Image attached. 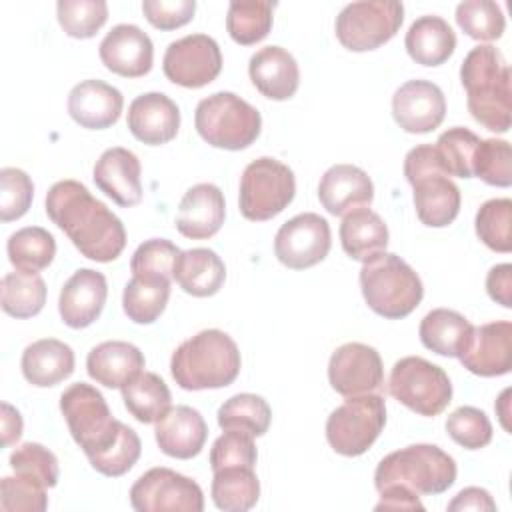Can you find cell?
I'll return each instance as SVG.
<instances>
[{
  "instance_id": "1f68e13d",
  "label": "cell",
  "mask_w": 512,
  "mask_h": 512,
  "mask_svg": "<svg viewBox=\"0 0 512 512\" xmlns=\"http://www.w3.org/2000/svg\"><path fill=\"white\" fill-rule=\"evenodd\" d=\"M474 326L456 310L434 308L430 310L418 328L422 344L448 358H458L472 338Z\"/></svg>"
},
{
  "instance_id": "5bb4252c",
  "label": "cell",
  "mask_w": 512,
  "mask_h": 512,
  "mask_svg": "<svg viewBox=\"0 0 512 512\" xmlns=\"http://www.w3.org/2000/svg\"><path fill=\"white\" fill-rule=\"evenodd\" d=\"M170 82L184 88H202L222 70V52L208 34H188L168 44L162 60Z\"/></svg>"
},
{
  "instance_id": "44dd1931",
  "label": "cell",
  "mask_w": 512,
  "mask_h": 512,
  "mask_svg": "<svg viewBox=\"0 0 512 512\" xmlns=\"http://www.w3.org/2000/svg\"><path fill=\"white\" fill-rule=\"evenodd\" d=\"M126 124L136 140L148 146H160L176 138L180 110L166 94L146 92L130 102Z\"/></svg>"
},
{
  "instance_id": "ac0fdd59",
  "label": "cell",
  "mask_w": 512,
  "mask_h": 512,
  "mask_svg": "<svg viewBox=\"0 0 512 512\" xmlns=\"http://www.w3.org/2000/svg\"><path fill=\"white\" fill-rule=\"evenodd\" d=\"M462 366L484 378L508 374L512 368V324L496 320L474 326L472 338L458 356Z\"/></svg>"
},
{
  "instance_id": "681fc988",
  "label": "cell",
  "mask_w": 512,
  "mask_h": 512,
  "mask_svg": "<svg viewBox=\"0 0 512 512\" xmlns=\"http://www.w3.org/2000/svg\"><path fill=\"white\" fill-rule=\"evenodd\" d=\"M10 466L16 474L30 476L46 488L56 486L60 476L56 454L38 442H24L18 446L10 454Z\"/></svg>"
},
{
  "instance_id": "bcb514c9",
  "label": "cell",
  "mask_w": 512,
  "mask_h": 512,
  "mask_svg": "<svg viewBox=\"0 0 512 512\" xmlns=\"http://www.w3.org/2000/svg\"><path fill=\"white\" fill-rule=\"evenodd\" d=\"M180 252L182 250L166 238L144 240L132 254L130 272L132 276H154L170 280Z\"/></svg>"
},
{
  "instance_id": "e0dca14e",
  "label": "cell",
  "mask_w": 512,
  "mask_h": 512,
  "mask_svg": "<svg viewBox=\"0 0 512 512\" xmlns=\"http://www.w3.org/2000/svg\"><path fill=\"white\" fill-rule=\"evenodd\" d=\"M392 116L404 132H432L446 116L444 92L430 80H408L392 96Z\"/></svg>"
},
{
  "instance_id": "60d3db41",
  "label": "cell",
  "mask_w": 512,
  "mask_h": 512,
  "mask_svg": "<svg viewBox=\"0 0 512 512\" xmlns=\"http://www.w3.org/2000/svg\"><path fill=\"white\" fill-rule=\"evenodd\" d=\"M480 138L462 126L448 128L442 132L434 144L442 170L448 176L456 178H472V158Z\"/></svg>"
},
{
  "instance_id": "d590c367",
  "label": "cell",
  "mask_w": 512,
  "mask_h": 512,
  "mask_svg": "<svg viewBox=\"0 0 512 512\" xmlns=\"http://www.w3.org/2000/svg\"><path fill=\"white\" fill-rule=\"evenodd\" d=\"M170 298V280L154 276H132L124 286L122 308L136 324H152L160 318Z\"/></svg>"
},
{
  "instance_id": "6da1fadb",
  "label": "cell",
  "mask_w": 512,
  "mask_h": 512,
  "mask_svg": "<svg viewBox=\"0 0 512 512\" xmlns=\"http://www.w3.org/2000/svg\"><path fill=\"white\" fill-rule=\"evenodd\" d=\"M48 218L94 262L116 260L126 246L122 220L78 180H60L46 194Z\"/></svg>"
},
{
  "instance_id": "680465c9",
  "label": "cell",
  "mask_w": 512,
  "mask_h": 512,
  "mask_svg": "<svg viewBox=\"0 0 512 512\" xmlns=\"http://www.w3.org/2000/svg\"><path fill=\"white\" fill-rule=\"evenodd\" d=\"M22 426L20 412L8 402H2V446L18 442L22 436Z\"/></svg>"
},
{
  "instance_id": "ba28073f",
  "label": "cell",
  "mask_w": 512,
  "mask_h": 512,
  "mask_svg": "<svg viewBox=\"0 0 512 512\" xmlns=\"http://www.w3.org/2000/svg\"><path fill=\"white\" fill-rule=\"evenodd\" d=\"M60 412L66 418L74 442L88 460L108 450L124 428V424L112 416L104 396L86 382L70 384L62 392Z\"/></svg>"
},
{
  "instance_id": "ffe728a7",
  "label": "cell",
  "mask_w": 512,
  "mask_h": 512,
  "mask_svg": "<svg viewBox=\"0 0 512 512\" xmlns=\"http://www.w3.org/2000/svg\"><path fill=\"white\" fill-rule=\"evenodd\" d=\"M108 284L102 272L92 268L76 270L62 286L58 312L66 326L80 330L90 326L104 310Z\"/></svg>"
},
{
  "instance_id": "b9f144b4",
  "label": "cell",
  "mask_w": 512,
  "mask_h": 512,
  "mask_svg": "<svg viewBox=\"0 0 512 512\" xmlns=\"http://www.w3.org/2000/svg\"><path fill=\"white\" fill-rule=\"evenodd\" d=\"M476 234L494 252L512 250V200L492 198L486 200L476 212Z\"/></svg>"
},
{
  "instance_id": "d6a6232c",
  "label": "cell",
  "mask_w": 512,
  "mask_h": 512,
  "mask_svg": "<svg viewBox=\"0 0 512 512\" xmlns=\"http://www.w3.org/2000/svg\"><path fill=\"white\" fill-rule=\"evenodd\" d=\"M340 242L352 260L366 262L380 252H386L388 226L374 210L364 206L344 216L340 224Z\"/></svg>"
},
{
  "instance_id": "db71d44e",
  "label": "cell",
  "mask_w": 512,
  "mask_h": 512,
  "mask_svg": "<svg viewBox=\"0 0 512 512\" xmlns=\"http://www.w3.org/2000/svg\"><path fill=\"white\" fill-rule=\"evenodd\" d=\"M142 12L158 30H174L188 24L196 12L194 0H144Z\"/></svg>"
},
{
  "instance_id": "836d02e7",
  "label": "cell",
  "mask_w": 512,
  "mask_h": 512,
  "mask_svg": "<svg viewBox=\"0 0 512 512\" xmlns=\"http://www.w3.org/2000/svg\"><path fill=\"white\" fill-rule=\"evenodd\" d=\"M122 390L126 410L142 424L158 422L172 408V394L166 382L154 372H140Z\"/></svg>"
},
{
  "instance_id": "f1b7e54d",
  "label": "cell",
  "mask_w": 512,
  "mask_h": 512,
  "mask_svg": "<svg viewBox=\"0 0 512 512\" xmlns=\"http://www.w3.org/2000/svg\"><path fill=\"white\" fill-rule=\"evenodd\" d=\"M20 366L32 386H56L74 372V350L62 340L42 338L24 348Z\"/></svg>"
},
{
  "instance_id": "7bdbcfd3",
  "label": "cell",
  "mask_w": 512,
  "mask_h": 512,
  "mask_svg": "<svg viewBox=\"0 0 512 512\" xmlns=\"http://www.w3.org/2000/svg\"><path fill=\"white\" fill-rule=\"evenodd\" d=\"M456 24L474 40H498L506 28L502 8L492 0H464L456 6Z\"/></svg>"
},
{
  "instance_id": "816d5d0a",
  "label": "cell",
  "mask_w": 512,
  "mask_h": 512,
  "mask_svg": "<svg viewBox=\"0 0 512 512\" xmlns=\"http://www.w3.org/2000/svg\"><path fill=\"white\" fill-rule=\"evenodd\" d=\"M252 438V434L242 430H226L222 436H218L210 448L212 472L230 466L254 468L258 452Z\"/></svg>"
},
{
  "instance_id": "83f0119b",
  "label": "cell",
  "mask_w": 512,
  "mask_h": 512,
  "mask_svg": "<svg viewBox=\"0 0 512 512\" xmlns=\"http://www.w3.org/2000/svg\"><path fill=\"white\" fill-rule=\"evenodd\" d=\"M144 354L124 340H106L94 346L86 358L88 376L106 388H124L144 370Z\"/></svg>"
},
{
  "instance_id": "9c48e42d",
  "label": "cell",
  "mask_w": 512,
  "mask_h": 512,
  "mask_svg": "<svg viewBox=\"0 0 512 512\" xmlns=\"http://www.w3.org/2000/svg\"><path fill=\"white\" fill-rule=\"evenodd\" d=\"M296 194L292 168L276 158L262 156L252 160L240 178V212L246 220L264 222L278 216Z\"/></svg>"
},
{
  "instance_id": "f546056e",
  "label": "cell",
  "mask_w": 512,
  "mask_h": 512,
  "mask_svg": "<svg viewBox=\"0 0 512 512\" xmlns=\"http://www.w3.org/2000/svg\"><path fill=\"white\" fill-rule=\"evenodd\" d=\"M404 46L416 64L440 66L452 56L456 48V34L444 18L426 14L410 24Z\"/></svg>"
},
{
  "instance_id": "484cf974",
  "label": "cell",
  "mask_w": 512,
  "mask_h": 512,
  "mask_svg": "<svg viewBox=\"0 0 512 512\" xmlns=\"http://www.w3.org/2000/svg\"><path fill=\"white\" fill-rule=\"evenodd\" d=\"M156 444L172 458L188 460L200 454L204 448L208 426L204 416L192 406H174L156 422Z\"/></svg>"
},
{
  "instance_id": "f907efd6",
  "label": "cell",
  "mask_w": 512,
  "mask_h": 512,
  "mask_svg": "<svg viewBox=\"0 0 512 512\" xmlns=\"http://www.w3.org/2000/svg\"><path fill=\"white\" fill-rule=\"evenodd\" d=\"M34 198L32 178L20 168L0 170V220L10 222L22 218Z\"/></svg>"
},
{
  "instance_id": "8d00e7d4",
  "label": "cell",
  "mask_w": 512,
  "mask_h": 512,
  "mask_svg": "<svg viewBox=\"0 0 512 512\" xmlns=\"http://www.w3.org/2000/svg\"><path fill=\"white\" fill-rule=\"evenodd\" d=\"M46 304V284L38 272L14 270L2 278V310L14 318H32Z\"/></svg>"
},
{
  "instance_id": "d4e9b609",
  "label": "cell",
  "mask_w": 512,
  "mask_h": 512,
  "mask_svg": "<svg viewBox=\"0 0 512 512\" xmlns=\"http://www.w3.org/2000/svg\"><path fill=\"white\" fill-rule=\"evenodd\" d=\"M124 98L118 88L102 80H82L68 94V114L88 130H104L118 122Z\"/></svg>"
},
{
  "instance_id": "3957f363",
  "label": "cell",
  "mask_w": 512,
  "mask_h": 512,
  "mask_svg": "<svg viewBox=\"0 0 512 512\" xmlns=\"http://www.w3.org/2000/svg\"><path fill=\"white\" fill-rule=\"evenodd\" d=\"M240 350L222 330H202L184 340L170 360L174 382L184 390H214L232 384L240 372Z\"/></svg>"
},
{
  "instance_id": "9f6ffc18",
  "label": "cell",
  "mask_w": 512,
  "mask_h": 512,
  "mask_svg": "<svg viewBox=\"0 0 512 512\" xmlns=\"http://www.w3.org/2000/svg\"><path fill=\"white\" fill-rule=\"evenodd\" d=\"M448 510L450 512H456V510H488V512H494L496 510V502L492 500L490 492L484 490V488H478V486H468L464 490H460L454 500L448 504Z\"/></svg>"
},
{
  "instance_id": "11a10c76",
  "label": "cell",
  "mask_w": 512,
  "mask_h": 512,
  "mask_svg": "<svg viewBox=\"0 0 512 512\" xmlns=\"http://www.w3.org/2000/svg\"><path fill=\"white\" fill-rule=\"evenodd\" d=\"M486 292L494 302L512 308V266L508 262L490 268L486 276Z\"/></svg>"
},
{
  "instance_id": "cb8c5ba5",
  "label": "cell",
  "mask_w": 512,
  "mask_h": 512,
  "mask_svg": "<svg viewBox=\"0 0 512 512\" xmlns=\"http://www.w3.org/2000/svg\"><path fill=\"white\" fill-rule=\"evenodd\" d=\"M374 184L370 176L354 164L330 166L318 184V200L332 216H346L352 210L370 206Z\"/></svg>"
},
{
  "instance_id": "ab89813d",
  "label": "cell",
  "mask_w": 512,
  "mask_h": 512,
  "mask_svg": "<svg viewBox=\"0 0 512 512\" xmlns=\"http://www.w3.org/2000/svg\"><path fill=\"white\" fill-rule=\"evenodd\" d=\"M216 416H218V426L222 430H242L252 436H262L270 426L272 410L262 396L242 392V394L230 396L218 408Z\"/></svg>"
},
{
  "instance_id": "8992f818",
  "label": "cell",
  "mask_w": 512,
  "mask_h": 512,
  "mask_svg": "<svg viewBox=\"0 0 512 512\" xmlns=\"http://www.w3.org/2000/svg\"><path fill=\"white\" fill-rule=\"evenodd\" d=\"M404 176L412 184L414 208L422 224L444 228L460 212V188L442 170L436 148L420 144L404 158Z\"/></svg>"
},
{
  "instance_id": "7a4b0ae2",
  "label": "cell",
  "mask_w": 512,
  "mask_h": 512,
  "mask_svg": "<svg viewBox=\"0 0 512 512\" xmlns=\"http://www.w3.org/2000/svg\"><path fill=\"white\" fill-rule=\"evenodd\" d=\"M460 82L466 90L468 112L484 128L504 134L510 130V68L492 44L474 46L462 60Z\"/></svg>"
},
{
  "instance_id": "30bf717a",
  "label": "cell",
  "mask_w": 512,
  "mask_h": 512,
  "mask_svg": "<svg viewBox=\"0 0 512 512\" xmlns=\"http://www.w3.org/2000/svg\"><path fill=\"white\" fill-rule=\"evenodd\" d=\"M388 392L420 416H438L452 400L448 374L420 356L400 358L388 378Z\"/></svg>"
},
{
  "instance_id": "5b68a950",
  "label": "cell",
  "mask_w": 512,
  "mask_h": 512,
  "mask_svg": "<svg viewBox=\"0 0 512 512\" xmlns=\"http://www.w3.org/2000/svg\"><path fill=\"white\" fill-rule=\"evenodd\" d=\"M360 288L368 308L390 320L408 316L424 296L420 276L392 252H380L362 262Z\"/></svg>"
},
{
  "instance_id": "7dc6e473",
  "label": "cell",
  "mask_w": 512,
  "mask_h": 512,
  "mask_svg": "<svg viewBox=\"0 0 512 512\" xmlns=\"http://www.w3.org/2000/svg\"><path fill=\"white\" fill-rule=\"evenodd\" d=\"M448 436L466 450H480L492 440V424L484 410L460 406L446 418Z\"/></svg>"
},
{
  "instance_id": "c3c4849f",
  "label": "cell",
  "mask_w": 512,
  "mask_h": 512,
  "mask_svg": "<svg viewBox=\"0 0 512 512\" xmlns=\"http://www.w3.org/2000/svg\"><path fill=\"white\" fill-rule=\"evenodd\" d=\"M46 506V486L38 480L24 474L2 478L0 508L4 512H44Z\"/></svg>"
},
{
  "instance_id": "603a6c76",
  "label": "cell",
  "mask_w": 512,
  "mask_h": 512,
  "mask_svg": "<svg viewBox=\"0 0 512 512\" xmlns=\"http://www.w3.org/2000/svg\"><path fill=\"white\" fill-rule=\"evenodd\" d=\"M226 216L224 194L216 184L202 182L186 190L176 214V230L192 240L214 236Z\"/></svg>"
},
{
  "instance_id": "8fae6325",
  "label": "cell",
  "mask_w": 512,
  "mask_h": 512,
  "mask_svg": "<svg viewBox=\"0 0 512 512\" xmlns=\"http://www.w3.org/2000/svg\"><path fill=\"white\" fill-rule=\"evenodd\" d=\"M386 424V402L380 394L368 392L348 396L326 420V440L342 456L364 454L380 436Z\"/></svg>"
},
{
  "instance_id": "6f0895ef",
  "label": "cell",
  "mask_w": 512,
  "mask_h": 512,
  "mask_svg": "<svg viewBox=\"0 0 512 512\" xmlns=\"http://www.w3.org/2000/svg\"><path fill=\"white\" fill-rule=\"evenodd\" d=\"M378 492H380V502L376 504V510H424L422 502L418 500V494L410 490L390 486Z\"/></svg>"
},
{
  "instance_id": "7402d4cb",
  "label": "cell",
  "mask_w": 512,
  "mask_h": 512,
  "mask_svg": "<svg viewBox=\"0 0 512 512\" xmlns=\"http://www.w3.org/2000/svg\"><path fill=\"white\" fill-rule=\"evenodd\" d=\"M140 160L134 152L122 146L108 148L94 164V184L112 198L118 206H136L142 200Z\"/></svg>"
},
{
  "instance_id": "e575fe53",
  "label": "cell",
  "mask_w": 512,
  "mask_h": 512,
  "mask_svg": "<svg viewBox=\"0 0 512 512\" xmlns=\"http://www.w3.org/2000/svg\"><path fill=\"white\" fill-rule=\"evenodd\" d=\"M212 502L224 512H246L260 498V482L254 468L230 466L214 472L210 486Z\"/></svg>"
},
{
  "instance_id": "f6af8a7d",
  "label": "cell",
  "mask_w": 512,
  "mask_h": 512,
  "mask_svg": "<svg viewBox=\"0 0 512 512\" xmlns=\"http://www.w3.org/2000/svg\"><path fill=\"white\" fill-rule=\"evenodd\" d=\"M510 144L498 138L480 140L472 158V176L482 182L498 188H508L512 184V168H510Z\"/></svg>"
},
{
  "instance_id": "2e32d148",
  "label": "cell",
  "mask_w": 512,
  "mask_h": 512,
  "mask_svg": "<svg viewBox=\"0 0 512 512\" xmlns=\"http://www.w3.org/2000/svg\"><path fill=\"white\" fill-rule=\"evenodd\" d=\"M330 386L342 396H360L384 386V366L376 348L362 342L338 346L328 362Z\"/></svg>"
},
{
  "instance_id": "4316f807",
  "label": "cell",
  "mask_w": 512,
  "mask_h": 512,
  "mask_svg": "<svg viewBox=\"0 0 512 512\" xmlns=\"http://www.w3.org/2000/svg\"><path fill=\"white\" fill-rule=\"evenodd\" d=\"M248 74L256 90L270 100H288L300 84L296 58L282 46H264L250 56Z\"/></svg>"
},
{
  "instance_id": "4dcf8cb0",
  "label": "cell",
  "mask_w": 512,
  "mask_h": 512,
  "mask_svg": "<svg viewBox=\"0 0 512 512\" xmlns=\"http://www.w3.org/2000/svg\"><path fill=\"white\" fill-rule=\"evenodd\" d=\"M172 278L186 294L206 298L214 296L222 288L226 280V266L214 250L190 248L180 252L176 258Z\"/></svg>"
},
{
  "instance_id": "74e56055",
  "label": "cell",
  "mask_w": 512,
  "mask_h": 512,
  "mask_svg": "<svg viewBox=\"0 0 512 512\" xmlns=\"http://www.w3.org/2000/svg\"><path fill=\"white\" fill-rule=\"evenodd\" d=\"M6 250L8 260L16 270L38 272L54 260L56 240L46 228L26 226L10 234Z\"/></svg>"
},
{
  "instance_id": "f5cc1de1",
  "label": "cell",
  "mask_w": 512,
  "mask_h": 512,
  "mask_svg": "<svg viewBox=\"0 0 512 512\" xmlns=\"http://www.w3.org/2000/svg\"><path fill=\"white\" fill-rule=\"evenodd\" d=\"M140 452H142V444H140L138 434L130 426L124 424L118 440L108 450H104L100 456L92 458L90 464L96 472L116 478V476L126 474L138 462Z\"/></svg>"
},
{
  "instance_id": "52a82bcc",
  "label": "cell",
  "mask_w": 512,
  "mask_h": 512,
  "mask_svg": "<svg viewBox=\"0 0 512 512\" xmlns=\"http://www.w3.org/2000/svg\"><path fill=\"white\" fill-rule=\"evenodd\" d=\"M194 126L200 138L214 148L244 150L260 136L262 116L238 94L214 92L198 102Z\"/></svg>"
},
{
  "instance_id": "ee69618b",
  "label": "cell",
  "mask_w": 512,
  "mask_h": 512,
  "mask_svg": "<svg viewBox=\"0 0 512 512\" xmlns=\"http://www.w3.org/2000/svg\"><path fill=\"white\" fill-rule=\"evenodd\" d=\"M56 14L62 30L72 38H92L108 18L104 0H60Z\"/></svg>"
},
{
  "instance_id": "277c9868",
  "label": "cell",
  "mask_w": 512,
  "mask_h": 512,
  "mask_svg": "<svg viewBox=\"0 0 512 512\" xmlns=\"http://www.w3.org/2000/svg\"><path fill=\"white\" fill-rule=\"evenodd\" d=\"M454 458L434 444H410L390 452L374 472L376 490L398 486L422 496L446 492L456 482Z\"/></svg>"
},
{
  "instance_id": "4fadbf2b",
  "label": "cell",
  "mask_w": 512,
  "mask_h": 512,
  "mask_svg": "<svg viewBox=\"0 0 512 512\" xmlns=\"http://www.w3.org/2000/svg\"><path fill=\"white\" fill-rule=\"evenodd\" d=\"M130 504L138 512H202V488L188 476L156 466L130 488Z\"/></svg>"
},
{
  "instance_id": "d6986e66",
  "label": "cell",
  "mask_w": 512,
  "mask_h": 512,
  "mask_svg": "<svg viewBox=\"0 0 512 512\" xmlns=\"http://www.w3.org/2000/svg\"><path fill=\"white\" fill-rule=\"evenodd\" d=\"M102 64L124 78H140L150 72L154 46L150 36L134 24L114 26L98 46Z\"/></svg>"
},
{
  "instance_id": "f35d334b",
  "label": "cell",
  "mask_w": 512,
  "mask_h": 512,
  "mask_svg": "<svg viewBox=\"0 0 512 512\" xmlns=\"http://www.w3.org/2000/svg\"><path fill=\"white\" fill-rule=\"evenodd\" d=\"M272 2L264 0H234L228 6L226 30L230 38L242 46L264 40L272 28Z\"/></svg>"
},
{
  "instance_id": "9a60e30c",
  "label": "cell",
  "mask_w": 512,
  "mask_h": 512,
  "mask_svg": "<svg viewBox=\"0 0 512 512\" xmlns=\"http://www.w3.org/2000/svg\"><path fill=\"white\" fill-rule=\"evenodd\" d=\"M330 244L328 220L320 214L304 212L280 226L274 238V254L284 266L304 270L322 262L330 252Z\"/></svg>"
},
{
  "instance_id": "7c38bea8",
  "label": "cell",
  "mask_w": 512,
  "mask_h": 512,
  "mask_svg": "<svg viewBox=\"0 0 512 512\" xmlns=\"http://www.w3.org/2000/svg\"><path fill=\"white\" fill-rule=\"evenodd\" d=\"M404 6L398 0H364L346 4L336 16V38L352 52L376 50L400 30Z\"/></svg>"
}]
</instances>
